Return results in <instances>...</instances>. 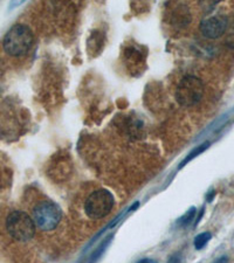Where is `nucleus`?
Masks as SVG:
<instances>
[{"mask_svg":"<svg viewBox=\"0 0 234 263\" xmlns=\"http://www.w3.org/2000/svg\"><path fill=\"white\" fill-rule=\"evenodd\" d=\"M138 263H157V262L153 260H150V258H143V260H141Z\"/></svg>","mask_w":234,"mask_h":263,"instance_id":"12","label":"nucleus"},{"mask_svg":"<svg viewBox=\"0 0 234 263\" xmlns=\"http://www.w3.org/2000/svg\"><path fill=\"white\" fill-rule=\"evenodd\" d=\"M227 262H228V257L227 256H221V257H219L218 260L214 263H227Z\"/></svg>","mask_w":234,"mask_h":263,"instance_id":"10","label":"nucleus"},{"mask_svg":"<svg viewBox=\"0 0 234 263\" xmlns=\"http://www.w3.org/2000/svg\"><path fill=\"white\" fill-rule=\"evenodd\" d=\"M168 263H180V258L178 256H172Z\"/></svg>","mask_w":234,"mask_h":263,"instance_id":"11","label":"nucleus"},{"mask_svg":"<svg viewBox=\"0 0 234 263\" xmlns=\"http://www.w3.org/2000/svg\"><path fill=\"white\" fill-rule=\"evenodd\" d=\"M6 228L9 234L18 241L26 242L35 234V223L27 213L16 211L7 216Z\"/></svg>","mask_w":234,"mask_h":263,"instance_id":"3","label":"nucleus"},{"mask_svg":"<svg viewBox=\"0 0 234 263\" xmlns=\"http://www.w3.org/2000/svg\"><path fill=\"white\" fill-rule=\"evenodd\" d=\"M34 223L43 231H52L58 226L62 219V212L56 204L52 201H43L33 209Z\"/></svg>","mask_w":234,"mask_h":263,"instance_id":"4","label":"nucleus"},{"mask_svg":"<svg viewBox=\"0 0 234 263\" xmlns=\"http://www.w3.org/2000/svg\"><path fill=\"white\" fill-rule=\"evenodd\" d=\"M114 206V197L108 190H97L86 200L85 212L90 219L104 218Z\"/></svg>","mask_w":234,"mask_h":263,"instance_id":"5","label":"nucleus"},{"mask_svg":"<svg viewBox=\"0 0 234 263\" xmlns=\"http://www.w3.org/2000/svg\"><path fill=\"white\" fill-rule=\"evenodd\" d=\"M211 238H212V235H211V233H209V232H206V233H202L197 235V238L194 239V247L196 249L201 250L203 249L204 247L206 246V243L210 241Z\"/></svg>","mask_w":234,"mask_h":263,"instance_id":"8","label":"nucleus"},{"mask_svg":"<svg viewBox=\"0 0 234 263\" xmlns=\"http://www.w3.org/2000/svg\"><path fill=\"white\" fill-rule=\"evenodd\" d=\"M228 20L225 15H213L201 22V32L209 39H218L226 32Z\"/></svg>","mask_w":234,"mask_h":263,"instance_id":"6","label":"nucleus"},{"mask_svg":"<svg viewBox=\"0 0 234 263\" xmlns=\"http://www.w3.org/2000/svg\"><path fill=\"white\" fill-rule=\"evenodd\" d=\"M34 35L26 25L17 24L6 33L4 37V49L11 56H22L27 54L33 44Z\"/></svg>","mask_w":234,"mask_h":263,"instance_id":"1","label":"nucleus"},{"mask_svg":"<svg viewBox=\"0 0 234 263\" xmlns=\"http://www.w3.org/2000/svg\"><path fill=\"white\" fill-rule=\"evenodd\" d=\"M209 146H210V142H205V143H203L202 145H199L198 147H196L194 150H192V151L190 152V155H188L187 157L185 158L182 163H180V165H179V169H182V167H183V166H185V165H186L187 163H190V162L192 161V159H194L196 157H198L199 155L203 154L204 151H206L207 148H209Z\"/></svg>","mask_w":234,"mask_h":263,"instance_id":"7","label":"nucleus"},{"mask_svg":"<svg viewBox=\"0 0 234 263\" xmlns=\"http://www.w3.org/2000/svg\"><path fill=\"white\" fill-rule=\"evenodd\" d=\"M194 215H196V208L194 207H191L190 209H188L187 211V213L186 214H185L183 218H180L179 219V224L182 227H186L188 223H191V221L193 220V218H194Z\"/></svg>","mask_w":234,"mask_h":263,"instance_id":"9","label":"nucleus"},{"mask_svg":"<svg viewBox=\"0 0 234 263\" xmlns=\"http://www.w3.org/2000/svg\"><path fill=\"white\" fill-rule=\"evenodd\" d=\"M203 81L194 75H186L180 80L176 89L177 102L183 106H193L202 101Z\"/></svg>","mask_w":234,"mask_h":263,"instance_id":"2","label":"nucleus"}]
</instances>
